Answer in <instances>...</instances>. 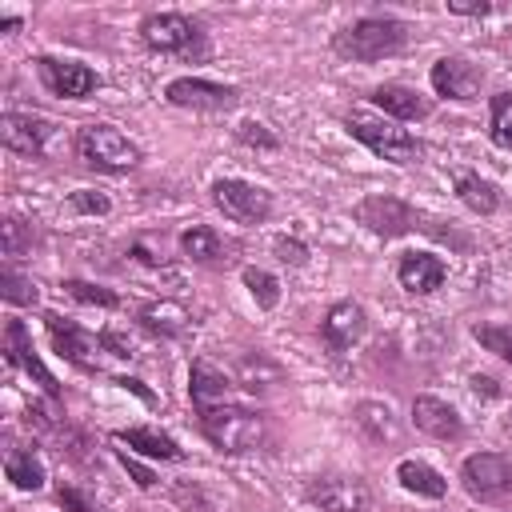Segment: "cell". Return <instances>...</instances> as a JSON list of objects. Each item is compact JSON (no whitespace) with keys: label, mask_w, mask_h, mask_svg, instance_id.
Wrapping results in <instances>:
<instances>
[{"label":"cell","mask_w":512,"mask_h":512,"mask_svg":"<svg viewBox=\"0 0 512 512\" xmlns=\"http://www.w3.org/2000/svg\"><path fill=\"white\" fill-rule=\"evenodd\" d=\"M200 428L204 436L220 448V452H252L264 444L268 436V420L252 408H236V404H220V408H204L200 412Z\"/></svg>","instance_id":"cell-1"},{"label":"cell","mask_w":512,"mask_h":512,"mask_svg":"<svg viewBox=\"0 0 512 512\" xmlns=\"http://www.w3.org/2000/svg\"><path fill=\"white\" fill-rule=\"evenodd\" d=\"M404 40H408V32H404L400 20H392V16H364V20L348 24L336 36V52L348 56V60L372 64V60H384V56L400 52Z\"/></svg>","instance_id":"cell-2"},{"label":"cell","mask_w":512,"mask_h":512,"mask_svg":"<svg viewBox=\"0 0 512 512\" xmlns=\"http://www.w3.org/2000/svg\"><path fill=\"white\" fill-rule=\"evenodd\" d=\"M344 124H348V132H352L364 148H372L380 160L412 164V160L420 156L416 136H412L408 128H400V124L384 120V116H372V112H364V108H352V112L344 116Z\"/></svg>","instance_id":"cell-3"},{"label":"cell","mask_w":512,"mask_h":512,"mask_svg":"<svg viewBox=\"0 0 512 512\" xmlns=\"http://www.w3.org/2000/svg\"><path fill=\"white\" fill-rule=\"evenodd\" d=\"M76 156L100 172H128L140 164V148L112 124H84L76 132Z\"/></svg>","instance_id":"cell-4"},{"label":"cell","mask_w":512,"mask_h":512,"mask_svg":"<svg viewBox=\"0 0 512 512\" xmlns=\"http://www.w3.org/2000/svg\"><path fill=\"white\" fill-rule=\"evenodd\" d=\"M212 204L236 224H260L272 212V196L260 184H248V180H216L212 184Z\"/></svg>","instance_id":"cell-5"},{"label":"cell","mask_w":512,"mask_h":512,"mask_svg":"<svg viewBox=\"0 0 512 512\" xmlns=\"http://www.w3.org/2000/svg\"><path fill=\"white\" fill-rule=\"evenodd\" d=\"M140 36H144L148 48H156V52H176V56H192V52L204 48V44H200V28H196L188 16H180V12H152V16L140 24Z\"/></svg>","instance_id":"cell-6"},{"label":"cell","mask_w":512,"mask_h":512,"mask_svg":"<svg viewBox=\"0 0 512 512\" xmlns=\"http://www.w3.org/2000/svg\"><path fill=\"white\" fill-rule=\"evenodd\" d=\"M356 220H360L368 232L384 236V240H388V236H404V232H412V228H424V224H420V212H416L412 204H404V200L388 196V192L360 200Z\"/></svg>","instance_id":"cell-7"},{"label":"cell","mask_w":512,"mask_h":512,"mask_svg":"<svg viewBox=\"0 0 512 512\" xmlns=\"http://www.w3.org/2000/svg\"><path fill=\"white\" fill-rule=\"evenodd\" d=\"M52 136H56V124L36 112H4L0 116V140L20 156H48Z\"/></svg>","instance_id":"cell-8"},{"label":"cell","mask_w":512,"mask_h":512,"mask_svg":"<svg viewBox=\"0 0 512 512\" xmlns=\"http://www.w3.org/2000/svg\"><path fill=\"white\" fill-rule=\"evenodd\" d=\"M460 480L476 500H496L512 488V460L500 452H476L464 460Z\"/></svg>","instance_id":"cell-9"},{"label":"cell","mask_w":512,"mask_h":512,"mask_svg":"<svg viewBox=\"0 0 512 512\" xmlns=\"http://www.w3.org/2000/svg\"><path fill=\"white\" fill-rule=\"evenodd\" d=\"M308 500L324 512H368L372 508V492L356 476H320L308 484Z\"/></svg>","instance_id":"cell-10"},{"label":"cell","mask_w":512,"mask_h":512,"mask_svg":"<svg viewBox=\"0 0 512 512\" xmlns=\"http://www.w3.org/2000/svg\"><path fill=\"white\" fill-rule=\"evenodd\" d=\"M168 104L176 108H200V112H216V108H232L236 104V88L228 84H212V80H200V76H180L164 88Z\"/></svg>","instance_id":"cell-11"},{"label":"cell","mask_w":512,"mask_h":512,"mask_svg":"<svg viewBox=\"0 0 512 512\" xmlns=\"http://www.w3.org/2000/svg\"><path fill=\"white\" fill-rule=\"evenodd\" d=\"M436 96H448V100H476L480 96V84H484V72L460 56H444L432 64L428 72Z\"/></svg>","instance_id":"cell-12"},{"label":"cell","mask_w":512,"mask_h":512,"mask_svg":"<svg viewBox=\"0 0 512 512\" xmlns=\"http://www.w3.org/2000/svg\"><path fill=\"white\" fill-rule=\"evenodd\" d=\"M44 324H48V336L56 344V352L64 360H72L76 368H92L96 364V352H100V340H92L84 328H76L72 320H64L60 312H44Z\"/></svg>","instance_id":"cell-13"},{"label":"cell","mask_w":512,"mask_h":512,"mask_svg":"<svg viewBox=\"0 0 512 512\" xmlns=\"http://www.w3.org/2000/svg\"><path fill=\"white\" fill-rule=\"evenodd\" d=\"M4 356H8V364H16V368H24L28 376H36V384L48 392V396H60V384H56V376L44 368V360L36 356V348H32V340H28V328L20 324V320H8V328H4Z\"/></svg>","instance_id":"cell-14"},{"label":"cell","mask_w":512,"mask_h":512,"mask_svg":"<svg viewBox=\"0 0 512 512\" xmlns=\"http://www.w3.org/2000/svg\"><path fill=\"white\" fill-rule=\"evenodd\" d=\"M40 76H44V84H48L56 96H68V100H80V96H88V92L100 84L96 72H92L88 64H76V60H52V56L40 60Z\"/></svg>","instance_id":"cell-15"},{"label":"cell","mask_w":512,"mask_h":512,"mask_svg":"<svg viewBox=\"0 0 512 512\" xmlns=\"http://www.w3.org/2000/svg\"><path fill=\"white\" fill-rule=\"evenodd\" d=\"M412 420H416L420 432H428L436 440H460L464 436L460 412L448 400H436V396H416L412 400Z\"/></svg>","instance_id":"cell-16"},{"label":"cell","mask_w":512,"mask_h":512,"mask_svg":"<svg viewBox=\"0 0 512 512\" xmlns=\"http://www.w3.org/2000/svg\"><path fill=\"white\" fill-rule=\"evenodd\" d=\"M396 276H400V284H404L408 292L428 296V292H436V288L444 284L448 268H444V260H440V256H432V252H404V256H400Z\"/></svg>","instance_id":"cell-17"},{"label":"cell","mask_w":512,"mask_h":512,"mask_svg":"<svg viewBox=\"0 0 512 512\" xmlns=\"http://www.w3.org/2000/svg\"><path fill=\"white\" fill-rule=\"evenodd\" d=\"M188 392H192V404H196L200 412H204V408H220V404H228L232 380H228L212 360H192Z\"/></svg>","instance_id":"cell-18"},{"label":"cell","mask_w":512,"mask_h":512,"mask_svg":"<svg viewBox=\"0 0 512 512\" xmlns=\"http://www.w3.org/2000/svg\"><path fill=\"white\" fill-rule=\"evenodd\" d=\"M360 332H364V312H360V304H352V300L332 304L328 316L320 320V336H324V344H328L332 352H344Z\"/></svg>","instance_id":"cell-19"},{"label":"cell","mask_w":512,"mask_h":512,"mask_svg":"<svg viewBox=\"0 0 512 512\" xmlns=\"http://www.w3.org/2000/svg\"><path fill=\"white\" fill-rule=\"evenodd\" d=\"M236 384L252 396H264V392H276L284 384V368L264 352H244L236 360Z\"/></svg>","instance_id":"cell-20"},{"label":"cell","mask_w":512,"mask_h":512,"mask_svg":"<svg viewBox=\"0 0 512 512\" xmlns=\"http://www.w3.org/2000/svg\"><path fill=\"white\" fill-rule=\"evenodd\" d=\"M372 104H376L384 116H392V120H424V116L432 112V104H428L420 92L404 88V84H380V88L372 92Z\"/></svg>","instance_id":"cell-21"},{"label":"cell","mask_w":512,"mask_h":512,"mask_svg":"<svg viewBox=\"0 0 512 512\" xmlns=\"http://www.w3.org/2000/svg\"><path fill=\"white\" fill-rule=\"evenodd\" d=\"M180 248H184L188 260L208 264V268L228 264V244H224V236H220L216 228H208V224H192V228L180 236Z\"/></svg>","instance_id":"cell-22"},{"label":"cell","mask_w":512,"mask_h":512,"mask_svg":"<svg viewBox=\"0 0 512 512\" xmlns=\"http://www.w3.org/2000/svg\"><path fill=\"white\" fill-rule=\"evenodd\" d=\"M352 416H356V428H360L372 444H392V440H400V420L392 416L388 404H380V400H360Z\"/></svg>","instance_id":"cell-23"},{"label":"cell","mask_w":512,"mask_h":512,"mask_svg":"<svg viewBox=\"0 0 512 512\" xmlns=\"http://www.w3.org/2000/svg\"><path fill=\"white\" fill-rule=\"evenodd\" d=\"M136 320H140L148 332H156V336H180L184 324H188V312H184V304H176V300H148V304L136 312Z\"/></svg>","instance_id":"cell-24"},{"label":"cell","mask_w":512,"mask_h":512,"mask_svg":"<svg viewBox=\"0 0 512 512\" xmlns=\"http://www.w3.org/2000/svg\"><path fill=\"white\" fill-rule=\"evenodd\" d=\"M396 480H400L408 492L428 496V500H440V496L448 492L444 476H440L436 468H428L424 460H400V464H396Z\"/></svg>","instance_id":"cell-25"},{"label":"cell","mask_w":512,"mask_h":512,"mask_svg":"<svg viewBox=\"0 0 512 512\" xmlns=\"http://www.w3.org/2000/svg\"><path fill=\"white\" fill-rule=\"evenodd\" d=\"M456 196H460L472 212H480V216H492V212L500 208L496 184L484 180V176H476V172H460V176H456Z\"/></svg>","instance_id":"cell-26"},{"label":"cell","mask_w":512,"mask_h":512,"mask_svg":"<svg viewBox=\"0 0 512 512\" xmlns=\"http://www.w3.org/2000/svg\"><path fill=\"white\" fill-rule=\"evenodd\" d=\"M116 440L136 448V452H144V456H152V460H180L176 440L156 432V428H124V432H116Z\"/></svg>","instance_id":"cell-27"},{"label":"cell","mask_w":512,"mask_h":512,"mask_svg":"<svg viewBox=\"0 0 512 512\" xmlns=\"http://www.w3.org/2000/svg\"><path fill=\"white\" fill-rule=\"evenodd\" d=\"M4 472H8V480H12L16 488H24V492H36V488L44 484V464H40V456H36L32 448H16V452H8Z\"/></svg>","instance_id":"cell-28"},{"label":"cell","mask_w":512,"mask_h":512,"mask_svg":"<svg viewBox=\"0 0 512 512\" xmlns=\"http://www.w3.org/2000/svg\"><path fill=\"white\" fill-rule=\"evenodd\" d=\"M488 132H492V144H500V148H512V92H500V96H492Z\"/></svg>","instance_id":"cell-29"},{"label":"cell","mask_w":512,"mask_h":512,"mask_svg":"<svg viewBox=\"0 0 512 512\" xmlns=\"http://www.w3.org/2000/svg\"><path fill=\"white\" fill-rule=\"evenodd\" d=\"M0 296L8 300V304H36V284L28 280V276H20L12 264H4L0 268Z\"/></svg>","instance_id":"cell-30"},{"label":"cell","mask_w":512,"mask_h":512,"mask_svg":"<svg viewBox=\"0 0 512 512\" xmlns=\"http://www.w3.org/2000/svg\"><path fill=\"white\" fill-rule=\"evenodd\" d=\"M244 284H248V292H252V300H256L260 308H276V304H280V284H276L272 272H264V268H244Z\"/></svg>","instance_id":"cell-31"},{"label":"cell","mask_w":512,"mask_h":512,"mask_svg":"<svg viewBox=\"0 0 512 512\" xmlns=\"http://www.w3.org/2000/svg\"><path fill=\"white\" fill-rule=\"evenodd\" d=\"M472 336H476L492 356H500V360L512 364V328H504V324H476Z\"/></svg>","instance_id":"cell-32"},{"label":"cell","mask_w":512,"mask_h":512,"mask_svg":"<svg viewBox=\"0 0 512 512\" xmlns=\"http://www.w3.org/2000/svg\"><path fill=\"white\" fill-rule=\"evenodd\" d=\"M64 292L80 304H100V308H116V292L112 288H100V284H88V280H64Z\"/></svg>","instance_id":"cell-33"},{"label":"cell","mask_w":512,"mask_h":512,"mask_svg":"<svg viewBox=\"0 0 512 512\" xmlns=\"http://www.w3.org/2000/svg\"><path fill=\"white\" fill-rule=\"evenodd\" d=\"M24 248H32V228L16 216L4 220V256H20Z\"/></svg>","instance_id":"cell-34"},{"label":"cell","mask_w":512,"mask_h":512,"mask_svg":"<svg viewBox=\"0 0 512 512\" xmlns=\"http://www.w3.org/2000/svg\"><path fill=\"white\" fill-rule=\"evenodd\" d=\"M236 140L248 144V148H276V144H280V140H276L264 124H256V120H244V124L236 128Z\"/></svg>","instance_id":"cell-35"},{"label":"cell","mask_w":512,"mask_h":512,"mask_svg":"<svg viewBox=\"0 0 512 512\" xmlns=\"http://www.w3.org/2000/svg\"><path fill=\"white\" fill-rule=\"evenodd\" d=\"M72 208H76V212H88V216H104L112 204H108V196L80 188V192H72Z\"/></svg>","instance_id":"cell-36"},{"label":"cell","mask_w":512,"mask_h":512,"mask_svg":"<svg viewBox=\"0 0 512 512\" xmlns=\"http://www.w3.org/2000/svg\"><path fill=\"white\" fill-rule=\"evenodd\" d=\"M276 256H280L284 264H296V268H300V264L308 260V248H304L300 240H288V236H280V240H276Z\"/></svg>","instance_id":"cell-37"},{"label":"cell","mask_w":512,"mask_h":512,"mask_svg":"<svg viewBox=\"0 0 512 512\" xmlns=\"http://www.w3.org/2000/svg\"><path fill=\"white\" fill-rule=\"evenodd\" d=\"M120 464H124V472H128V476H132L140 488H152V484H156V476H152V472H148L140 460H132L128 452H120Z\"/></svg>","instance_id":"cell-38"},{"label":"cell","mask_w":512,"mask_h":512,"mask_svg":"<svg viewBox=\"0 0 512 512\" xmlns=\"http://www.w3.org/2000/svg\"><path fill=\"white\" fill-rule=\"evenodd\" d=\"M448 12H456V16H488L492 4L488 0H448Z\"/></svg>","instance_id":"cell-39"},{"label":"cell","mask_w":512,"mask_h":512,"mask_svg":"<svg viewBox=\"0 0 512 512\" xmlns=\"http://www.w3.org/2000/svg\"><path fill=\"white\" fill-rule=\"evenodd\" d=\"M60 504H64L68 512H96V508H92L76 488H60Z\"/></svg>","instance_id":"cell-40"},{"label":"cell","mask_w":512,"mask_h":512,"mask_svg":"<svg viewBox=\"0 0 512 512\" xmlns=\"http://www.w3.org/2000/svg\"><path fill=\"white\" fill-rule=\"evenodd\" d=\"M100 344H104L112 356H120V360H124V356H132V344H128L124 336H116V332H104V336H100Z\"/></svg>","instance_id":"cell-41"},{"label":"cell","mask_w":512,"mask_h":512,"mask_svg":"<svg viewBox=\"0 0 512 512\" xmlns=\"http://www.w3.org/2000/svg\"><path fill=\"white\" fill-rule=\"evenodd\" d=\"M116 384H120V388H128V392H136V396H140L144 404H152V392H148V388H144L140 380H128V376H124V380H116Z\"/></svg>","instance_id":"cell-42"},{"label":"cell","mask_w":512,"mask_h":512,"mask_svg":"<svg viewBox=\"0 0 512 512\" xmlns=\"http://www.w3.org/2000/svg\"><path fill=\"white\" fill-rule=\"evenodd\" d=\"M472 392H476V396H480V392H484V396H496V380H492V376H472Z\"/></svg>","instance_id":"cell-43"},{"label":"cell","mask_w":512,"mask_h":512,"mask_svg":"<svg viewBox=\"0 0 512 512\" xmlns=\"http://www.w3.org/2000/svg\"><path fill=\"white\" fill-rule=\"evenodd\" d=\"M0 28H4V32H12V28H20V20H16V16H4V20H0Z\"/></svg>","instance_id":"cell-44"}]
</instances>
